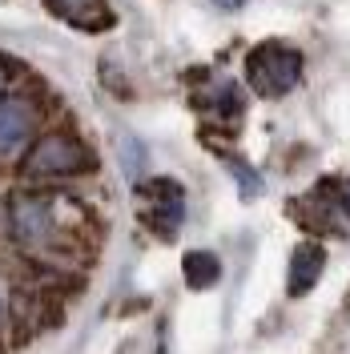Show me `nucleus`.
<instances>
[{
    "label": "nucleus",
    "instance_id": "nucleus-4",
    "mask_svg": "<svg viewBox=\"0 0 350 354\" xmlns=\"http://www.w3.org/2000/svg\"><path fill=\"white\" fill-rule=\"evenodd\" d=\"M12 230L24 245L33 250H53L57 234H61V218H57V201L44 194H17L12 198Z\"/></svg>",
    "mask_w": 350,
    "mask_h": 354
},
{
    "label": "nucleus",
    "instance_id": "nucleus-5",
    "mask_svg": "<svg viewBox=\"0 0 350 354\" xmlns=\"http://www.w3.org/2000/svg\"><path fill=\"white\" fill-rule=\"evenodd\" d=\"M322 270H326V250H322L318 242H302L294 254H290V278H286V294H290V298H302V294H310V290L318 286Z\"/></svg>",
    "mask_w": 350,
    "mask_h": 354
},
{
    "label": "nucleus",
    "instance_id": "nucleus-10",
    "mask_svg": "<svg viewBox=\"0 0 350 354\" xmlns=\"http://www.w3.org/2000/svg\"><path fill=\"white\" fill-rule=\"evenodd\" d=\"M121 161H125V174L129 177H141V161H145V149H141V141L137 137H121Z\"/></svg>",
    "mask_w": 350,
    "mask_h": 354
},
{
    "label": "nucleus",
    "instance_id": "nucleus-2",
    "mask_svg": "<svg viewBox=\"0 0 350 354\" xmlns=\"http://www.w3.org/2000/svg\"><path fill=\"white\" fill-rule=\"evenodd\" d=\"M93 169V153H89L85 145L77 141V137H68V133H48L41 137L28 157H24L21 174L28 181H57V177H77Z\"/></svg>",
    "mask_w": 350,
    "mask_h": 354
},
{
    "label": "nucleus",
    "instance_id": "nucleus-13",
    "mask_svg": "<svg viewBox=\"0 0 350 354\" xmlns=\"http://www.w3.org/2000/svg\"><path fill=\"white\" fill-rule=\"evenodd\" d=\"M347 209H350V185H347Z\"/></svg>",
    "mask_w": 350,
    "mask_h": 354
},
{
    "label": "nucleus",
    "instance_id": "nucleus-11",
    "mask_svg": "<svg viewBox=\"0 0 350 354\" xmlns=\"http://www.w3.org/2000/svg\"><path fill=\"white\" fill-rule=\"evenodd\" d=\"M210 4H214V8H221V12H238L246 0H210Z\"/></svg>",
    "mask_w": 350,
    "mask_h": 354
},
{
    "label": "nucleus",
    "instance_id": "nucleus-1",
    "mask_svg": "<svg viewBox=\"0 0 350 354\" xmlns=\"http://www.w3.org/2000/svg\"><path fill=\"white\" fill-rule=\"evenodd\" d=\"M246 81L258 97H286L302 81V53L282 41H262L246 57Z\"/></svg>",
    "mask_w": 350,
    "mask_h": 354
},
{
    "label": "nucleus",
    "instance_id": "nucleus-6",
    "mask_svg": "<svg viewBox=\"0 0 350 354\" xmlns=\"http://www.w3.org/2000/svg\"><path fill=\"white\" fill-rule=\"evenodd\" d=\"M33 125H37V117H33V109L24 101L0 97V157L24 149L28 137H33Z\"/></svg>",
    "mask_w": 350,
    "mask_h": 354
},
{
    "label": "nucleus",
    "instance_id": "nucleus-14",
    "mask_svg": "<svg viewBox=\"0 0 350 354\" xmlns=\"http://www.w3.org/2000/svg\"><path fill=\"white\" fill-rule=\"evenodd\" d=\"M0 85H4V73H0Z\"/></svg>",
    "mask_w": 350,
    "mask_h": 354
},
{
    "label": "nucleus",
    "instance_id": "nucleus-9",
    "mask_svg": "<svg viewBox=\"0 0 350 354\" xmlns=\"http://www.w3.org/2000/svg\"><path fill=\"white\" fill-rule=\"evenodd\" d=\"M225 165H230V174L238 177V189L246 201H254L258 194H262V174L254 169V165H246V161H238V157H225Z\"/></svg>",
    "mask_w": 350,
    "mask_h": 354
},
{
    "label": "nucleus",
    "instance_id": "nucleus-8",
    "mask_svg": "<svg viewBox=\"0 0 350 354\" xmlns=\"http://www.w3.org/2000/svg\"><path fill=\"white\" fill-rule=\"evenodd\" d=\"M181 274H185V286L190 290H210V286H218L221 262H218V254H210V250H190L181 258Z\"/></svg>",
    "mask_w": 350,
    "mask_h": 354
},
{
    "label": "nucleus",
    "instance_id": "nucleus-7",
    "mask_svg": "<svg viewBox=\"0 0 350 354\" xmlns=\"http://www.w3.org/2000/svg\"><path fill=\"white\" fill-rule=\"evenodd\" d=\"M48 12H57L61 21H68L73 28H85V32H105L117 21L105 0H48Z\"/></svg>",
    "mask_w": 350,
    "mask_h": 354
},
{
    "label": "nucleus",
    "instance_id": "nucleus-12",
    "mask_svg": "<svg viewBox=\"0 0 350 354\" xmlns=\"http://www.w3.org/2000/svg\"><path fill=\"white\" fill-rule=\"evenodd\" d=\"M4 322H8V302H4V290H0V330H4Z\"/></svg>",
    "mask_w": 350,
    "mask_h": 354
},
{
    "label": "nucleus",
    "instance_id": "nucleus-3",
    "mask_svg": "<svg viewBox=\"0 0 350 354\" xmlns=\"http://www.w3.org/2000/svg\"><path fill=\"white\" fill-rule=\"evenodd\" d=\"M141 198V218L149 221L157 238H177V230L185 225V189L177 185L174 177H149L137 185Z\"/></svg>",
    "mask_w": 350,
    "mask_h": 354
}]
</instances>
